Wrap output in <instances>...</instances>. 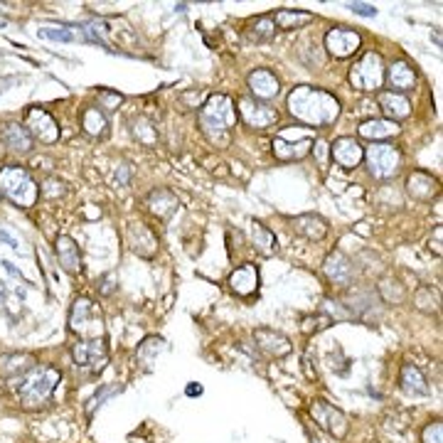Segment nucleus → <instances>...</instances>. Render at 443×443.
<instances>
[{"mask_svg":"<svg viewBox=\"0 0 443 443\" xmlns=\"http://www.w3.org/2000/svg\"><path fill=\"white\" fill-rule=\"evenodd\" d=\"M288 111L308 128L330 126L340 116V101L335 94L318 87H296L288 94Z\"/></svg>","mask_w":443,"mask_h":443,"instance_id":"1","label":"nucleus"},{"mask_svg":"<svg viewBox=\"0 0 443 443\" xmlns=\"http://www.w3.org/2000/svg\"><path fill=\"white\" fill-rule=\"evenodd\" d=\"M237 104L227 94H210L207 101L200 106L197 121L205 138L217 148H227L232 141V128L237 126Z\"/></svg>","mask_w":443,"mask_h":443,"instance_id":"2","label":"nucleus"},{"mask_svg":"<svg viewBox=\"0 0 443 443\" xmlns=\"http://www.w3.org/2000/svg\"><path fill=\"white\" fill-rule=\"evenodd\" d=\"M59 382H62V372H59L57 367L37 365L30 372H25L23 377H18V382H15V394L20 397V401H23L27 409L44 406L52 399Z\"/></svg>","mask_w":443,"mask_h":443,"instance_id":"3","label":"nucleus"},{"mask_svg":"<svg viewBox=\"0 0 443 443\" xmlns=\"http://www.w3.org/2000/svg\"><path fill=\"white\" fill-rule=\"evenodd\" d=\"M0 195L8 197L13 205L30 210L39 200V187L25 168L5 166L0 168Z\"/></svg>","mask_w":443,"mask_h":443,"instance_id":"4","label":"nucleus"},{"mask_svg":"<svg viewBox=\"0 0 443 443\" xmlns=\"http://www.w3.org/2000/svg\"><path fill=\"white\" fill-rule=\"evenodd\" d=\"M313 143H316V128L286 126L276 133V138L271 143L273 146L271 151L278 161L293 163V161H303L313 151Z\"/></svg>","mask_w":443,"mask_h":443,"instance_id":"5","label":"nucleus"},{"mask_svg":"<svg viewBox=\"0 0 443 443\" xmlns=\"http://www.w3.org/2000/svg\"><path fill=\"white\" fill-rule=\"evenodd\" d=\"M347 79L357 92H380L382 84H385V59H382V54L375 52V49L365 52L350 67Z\"/></svg>","mask_w":443,"mask_h":443,"instance_id":"6","label":"nucleus"},{"mask_svg":"<svg viewBox=\"0 0 443 443\" xmlns=\"http://www.w3.org/2000/svg\"><path fill=\"white\" fill-rule=\"evenodd\" d=\"M69 330L79 332V337H84V340L104 337V318L101 311L94 306V301L84 296L74 301L72 311H69Z\"/></svg>","mask_w":443,"mask_h":443,"instance_id":"7","label":"nucleus"},{"mask_svg":"<svg viewBox=\"0 0 443 443\" xmlns=\"http://www.w3.org/2000/svg\"><path fill=\"white\" fill-rule=\"evenodd\" d=\"M365 161L377 180H389V177H394L399 173L401 153L392 143H372L365 151Z\"/></svg>","mask_w":443,"mask_h":443,"instance_id":"8","label":"nucleus"},{"mask_svg":"<svg viewBox=\"0 0 443 443\" xmlns=\"http://www.w3.org/2000/svg\"><path fill=\"white\" fill-rule=\"evenodd\" d=\"M72 357L77 362L79 370L84 372H101L108 362V347L104 337H94V340H82L72 347Z\"/></svg>","mask_w":443,"mask_h":443,"instance_id":"9","label":"nucleus"},{"mask_svg":"<svg viewBox=\"0 0 443 443\" xmlns=\"http://www.w3.org/2000/svg\"><path fill=\"white\" fill-rule=\"evenodd\" d=\"M311 416L316 419V424L320 426L323 431H327V434L332 436V439H345L347 431H350V421H347V416L342 414L337 406L327 404V401L318 399L311 404Z\"/></svg>","mask_w":443,"mask_h":443,"instance_id":"10","label":"nucleus"},{"mask_svg":"<svg viewBox=\"0 0 443 443\" xmlns=\"http://www.w3.org/2000/svg\"><path fill=\"white\" fill-rule=\"evenodd\" d=\"M25 128H27V133L32 136V141H39V143H57L59 141V123L54 121L52 113H47L44 108L35 106V108H27V113H25Z\"/></svg>","mask_w":443,"mask_h":443,"instance_id":"11","label":"nucleus"},{"mask_svg":"<svg viewBox=\"0 0 443 443\" xmlns=\"http://www.w3.org/2000/svg\"><path fill=\"white\" fill-rule=\"evenodd\" d=\"M360 47H362V35L357 32V30L337 25V27H330L325 32V49L330 57L347 59V57H352Z\"/></svg>","mask_w":443,"mask_h":443,"instance_id":"12","label":"nucleus"},{"mask_svg":"<svg viewBox=\"0 0 443 443\" xmlns=\"http://www.w3.org/2000/svg\"><path fill=\"white\" fill-rule=\"evenodd\" d=\"M239 118H242L244 123H247L249 128H258V131H263V128H271L278 123V111L271 106H266V104L256 101V99L251 96H244L239 99V108H237Z\"/></svg>","mask_w":443,"mask_h":443,"instance_id":"13","label":"nucleus"},{"mask_svg":"<svg viewBox=\"0 0 443 443\" xmlns=\"http://www.w3.org/2000/svg\"><path fill=\"white\" fill-rule=\"evenodd\" d=\"M330 158L342 170H355V168L365 161V148L352 136H342L337 138L335 143H330Z\"/></svg>","mask_w":443,"mask_h":443,"instance_id":"14","label":"nucleus"},{"mask_svg":"<svg viewBox=\"0 0 443 443\" xmlns=\"http://www.w3.org/2000/svg\"><path fill=\"white\" fill-rule=\"evenodd\" d=\"M323 271H325L327 281H330L332 286L347 288L355 281V266H352V261L342 251L327 254L325 261H323Z\"/></svg>","mask_w":443,"mask_h":443,"instance_id":"15","label":"nucleus"},{"mask_svg":"<svg viewBox=\"0 0 443 443\" xmlns=\"http://www.w3.org/2000/svg\"><path fill=\"white\" fill-rule=\"evenodd\" d=\"M126 242L131 247L133 254L143 258H153L158 251V239L153 237V232L143 222H131L126 229Z\"/></svg>","mask_w":443,"mask_h":443,"instance_id":"16","label":"nucleus"},{"mask_svg":"<svg viewBox=\"0 0 443 443\" xmlns=\"http://www.w3.org/2000/svg\"><path fill=\"white\" fill-rule=\"evenodd\" d=\"M247 84L256 96V101H271L281 94V82L271 69H254L247 77Z\"/></svg>","mask_w":443,"mask_h":443,"instance_id":"17","label":"nucleus"},{"mask_svg":"<svg viewBox=\"0 0 443 443\" xmlns=\"http://www.w3.org/2000/svg\"><path fill=\"white\" fill-rule=\"evenodd\" d=\"M254 342L268 357H286L291 352V340L283 332L273 330V327H258V330H254Z\"/></svg>","mask_w":443,"mask_h":443,"instance_id":"18","label":"nucleus"},{"mask_svg":"<svg viewBox=\"0 0 443 443\" xmlns=\"http://www.w3.org/2000/svg\"><path fill=\"white\" fill-rule=\"evenodd\" d=\"M258 283H261V276H258V268L254 263H242L229 276V288L242 298L254 296L258 291Z\"/></svg>","mask_w":443,"mask_h":443,"instance_id":"19","label":"nucleus"},{"mask_svg":"<svg viewBox=\"0 0 443 443\" xmlns=\"http://www.w3.org/2000/svg\"><path fill=\"white\" fill-rule=\"evenodd\" d=\"M54 254H57L59 266L64 268L67 273H79L82 271V254H79V247L69 234H59L54 239Z\"/></svg>","mask_w":443,"mask_h":443,"instance_id":"20","label":"nucleus"},{"mask_svg":"<svg viewBox=\"0 0 443 443\" xmlns=\"http://www.w3.org/2000/svg\"><path fill=\"white\" fill-rule=\"evenodd\" d=\"M385 82H389L392 92L404 94V92H409V89H414L416 72H414V67H411L409 62H404V59H397V62H392L389 67L385 69Z\"/></svg>","mask_w":443,"mask_h":443,"instance_id":"21","label":"nucleus"},{"mask_svg":"<svg viewBox=\"0 0 443 443\" xmlns=\"http://www.w3.org/2000/svg\"><path fill=\"white\" fill-rule=\"evenodd\" d=\"M377 101H380V108L382 113L387 116V121H404V118H409L411 113V101L404 96V94H397V92H380V96H377Z\"/></svg>","mask_w":443,"mask_h":443,"instance_id":"22","label":"nucleus"},{"mask_svg":"<svg viewBox=\"0 0 443 443\" xmlns=\"http://www.w3.org/2000/svg\"><path fill=\"white\" fill-rule=\"evenodd\" d=\"M0 138H3V143L13 153H30L35 143L23 123H5V126L0 128Z\"/></svg>","mask_w":443,"mask_h":443,"instance_id":"23","label":"nucleus"},{"mask_svg":"<svg viewBox=\"0 0 443 443\" xmlns=\"http://www.w3.org/2000/svg\"><path fill=\"white\" fill-rule=\"evenodd\" d=\"M406 190H409V195L414 200H431L434 195H439V180L434 175H429V173L416 170L406 180Z\"/></svg>","mask_w":443,"mask_h":443,"instance_id":"24","label":"nucleus"},{"mask_svg":"<svg viewBox=\"0 0 443 443\" xmlns=\"http://www.w3.org/2000/svg\"><path fill=\"white\" fill-rule=\"evenodd\" d=\"M271 20H273V25H276V30L288 32V30H301V27H306V25H311L313 20H316V15L308 13V10L281 8V10H276V13L271 15Z\"/></svg>","mask_w":443,"mask_h":443,"instance_id":"25","label":"nucleus"},{"mask_svg":"<svg viewBox=\"0 0 443 443\" xmlns=\"http://www.w3.org/2000/svg\"><path fill=\"white\" fill-rule=\"evenodd\" d=\"M399 385H401V389L411 397H426L429 394V382H426L424 372H421L416 365H411V362H406V365L401 367Z\"/></svg>","mask_w":443,"mask_h":443,"instance_id":"26","label":"nucleus"},{"mask_svg":"<svg viewBox=\"0 0 443 443\" xmlns=\"http://www.w3.org/2000/svg\"><path fill=\"white\" fill-rule=\"evenodd\" d=\"M32 367H37L32 355L27 352H8L0 355V375L3 377H23L25 372H30Z\"/></svg>","mask_w":443,"mask_h":443,"instance_id":"27","label":"nucleus"},{"mask_svg":"<svg viewBox=\"0 0 443 443\" xmlns=\"http://www.w3.org/2000/svg\"><path fill=\"white\" fill-rule=\"evenodd\" d=\"M291 224H293V229H296V234L311 239V242H320V239L327 234V222L323 220L320 215H298V217H293Z\"/></svg>","mask_w":443,"mask_h":443,"instance_id":"28","label":"nucleus"},{"mask_svg":"<svg viewBox=\"0 0 443 443\" xmlns=\"http://www.w3.org/2000/svg\"><path fill=\"white\" fill-rule=\"evenodd\" d=\"M399 133V123L387 121V118H370V121L360 123V136L367 141H387V138Z\"/></svg>","mask_w":443,"mask_h":443,"instance_id":"29","label":"nucleus"},{"mask_svg":"<svg viewBox=\"0 0 443 443\" xmlns=\"http://www.w3.org/2000/svg\"><path fill=\"white\" fill-rule=\"evenodd\" d=\"M82 128H84V133H87V136L104 138L108 133V118H106V113H104L99 106L84 108V113H82Z\"/></svg>","mask_w":443,"mask_h":443,"instance_id":"30","label":"nucleus"},{"mask_svg":"<svg viewBox=\"0 0 443 443\" xmlns=\"http://www.w3.org/2000/svg\"><path fill=\"white\" fill-rule=\"evenodd\" d=\"M251 244L261 256H273L278 251V239L276 234L271 232L268 227H263L261 222L251 224Z\"/></svg>","mask_w":443,"mask_h":443,"instance_id":"31","label":"nucleus"},{"mask_svg":"<svg viewBox=\"0 0 443 443\" xmlns=\"http://www.w3.org/2000/svg\"><path fill=\"white\" fill-rule=\"evenodd\" d=\"M146 205L153 215H158L161 220H166V217H170V212L177 207V197L173 195L170 190H166V187H158V190H153L151 195H148Z\"/></svg>","mask_w":443,"mask_h":443,"instance_id":"32","label":"nucleus"},{"mask_svg":"<svg viewBox=\"0 0 443 443\" xmlns=\"http://www.w3.org/2000/svg\"><path fill=\"white\" fill-rule=\"evenodd\" d=\"M247 35L251 42H268V39H273V35H276V25H273L271 15H261V18L254 20V23L249 25Z\"/></svg>","mask_w":443,"mask_h":443,"instance_id":"33","label":"nucleus"},{"mask_svg":"<svg viewBox=\"0 0 443 443\" xmlns=\"http://www.w3.org/2000/svg\"><path fill=\"white\" fill-rule=\"evenodd\" d=\"M414 301H416V308L419 311H436L439 308V303H441V296H439V291H434V288H421L419 293L414 296Z\"/></svg>","mask_w":443,"mask_h":443,"instance_id":"34","label":"nucleus"},{"mask_svg":"<svg viewBox=\"0 0 443 443\" xmlns=\"http://www.w3.org/2000/svg\"><path fill=\"white\" fill-rule=\"evenodd\" d=\"M121 101H123L121 94L108 92V89H101V92H99V108H101L104 113H106V111H116V108L121 106Z\"/></svg>","mask_w":443,"mask_h":443,"instance_id":"35","label":"nucleus"},{"mask_svg":"<svg viewBox=\"0 0 443 443\" xmlns=\"http://www.w3.org/2000/svg\"><path fill=\"white\" fill-rule=\"evenodd\" d=\"M39 37L52 39V42H74V35L69 30H57V27H39L37 30Z\"/></svg>","mask_w":443,"mask_h":443,"instance_id":"36","label":"nucleus"},{"mask_svg":"<svg viewBox=\"0 0 443 443\" xmlns=\"http://www.w3.org/2000/svg\"><path fill=\"white\" fill-rule=\"evenodd\" d=\"M421 443H443V426L439 419L426 424V429L421 431Z\"/></svg>","mask_w":443,"mask_h":443,"instance_id":"37","label":"nucleus"},{"mask_svg":"<svg viewBox=\"0 0 443 443\" xmlns=\"http://www.w3.org/2000/svg\"><path fill=\"white\" fill-rule=\"evenodd\" d=\"M116 286H118L116 271H108L99 278V293H101V296H111V293L116 291Z\"/></svg>","mask_w":443,"mask_h":443,"instance_id":"38","label":"nucleus"},{"mask_svg":"<svg viewBox=\"0 0 443 443\" xmlns=\"http://www.w3.org/2000/svg\"><path fill=\"white\" fill-rule=\"evenodd\" d=\"M313 156L318 158V163H320V168L327 166V153H330V146H327L325 141H320V138H316V143H313Z\"/></svg>","mask_w":443,"mask_h":443,"instance_id":"39","label":"nucleus"},{"mask_svg":"<svg viewBox=\"0 0 443 443\" xmlns=\"http://www.w3.org/2000/svg\"><path fill=\"white\" fill-rule=\"evenodd\" d=\"M347 8H350L355 15H360V18H375L377 15V8L375 5H370V3H350Z\"/></svg>","mask_w":443,"mask_h":443,"instance_id":"40","label":"nucleus"},{"mask_svg":"<svg viewBox=\"0 0 443 443\" xmlns=\"http://www.w3.org/2000/svg\"><path fill=\"white\" fill-rule=\"evenodd\" d=\"M0 242H5V244H8V247H10V249H15V251H20V244H18V242H15V239H13V237H10V234H8V232H5V229H0Z\"/></svg>","mask_w":443,"mask_h":443,"instance_id":"41","label":"nucleus"},{"mask_svg":"<svg viewBox=\"0 0 443 443\" xmlns=\"http://www.w3.org/2000/svg\"><path fill=\"white\" fill-rule=\"evenodd\" d=\"M185 394L187 397H202V387L197 385V382H190V385L185 387Z\"/></svg>","mask_w":443,"mask_h":443,"instance_id":"42","label":"nucleus"},{"mask_svg":"<svg viewBox=\"0 0 443 443\" xmlns=\"http://www.w3.org/2000/svg\"><path fill=\"white\" fill-rule=\"evenodd\" d=\"M441 239H443V229H436V237L431 239V249H436V254L441 256Z\"/></svg>","mask_w":443,"mask_h":443,"instance_id":"43","label":"nucleus"},{"mask_svg":"<svg viewBox=\"0 0 443 443\" xmlns=\"http://www.w3.org/2000/svg\"><path fill=\"white\" fill-rule=\"evenodd\" d=\"M0 263H3V266H5V271H10V273H13L15 278H23V273H20L18 268H15L13 263H10V261H0Z\"/></svg>","mask_w":443,"mask_h":443,"instance_id":"44","label":"nucleus"}]
</instances>
